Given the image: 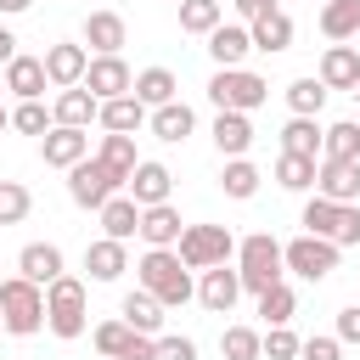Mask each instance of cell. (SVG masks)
<instances>
[{
    "mask_svg": "<svg viewBox=\"0 0 360 360\" xmlns=\"http://www.w3.org/2000/svg\"><path fill=\"white\" fill-rule=\"evenodd\" d=\"M96 96L84 90V84H73V90H56V107H51V124H68V129H90L96 124Z\"/></svg>",
    "mask_w": 360,
    "mask_h": 360,
    "instance_id": "cell-25",
    "label": "cell"
},
{
    "mask_svg": "<svg viewBox=\"0 0 360 360\" xmlns=\"http://www.w3.org/2000/svg\"><path fill=\"white\" fill-rule=\"evenodd\" d=\"M321 34L326 39H354L360 34V0H326L321 6Z\"/></svg>",
    "mask_w": 360,
    "mask_h": 360,
    "instance_id": "cell-32",
    "label": "cell"
},
{
    "mask_svg": "<svg viewBox=\"0 0 360 360\" xmlns=\"http://www.w3.org/2000/svg\"><path fill=\"white\" fill-rule=\"evenodd\" d=\"M174 6H180V0H174Z\"/></svg>",
    "mask_w": 360,
    "mask_h": 360,
    "instance_id": "cell-55",
    "label": "cell"
},
{
    "mask_svg": "<svg viewBox=\"0 0 360 360\" xmlns=\"http://www.w3.org/2000/svg\"><path fill=\"white\" fill-rule=\"evenodd\" d=\"M281 152H298V158H321V124L315 118H287V129H281Z\"/></svg>",
    "mask_w": 360,
    "mask_h": 360,
    "instance_id": "cell-34",
    "label": "cell"
},
{
    "mask_svg": "<svg viewBox=\"0 0 360 360\" xmlns=\"http://www.w3.org/2000/svg\"><path fill=\"white\" fill-rule=\"evenodd\" d=\"M17 276H28V281L51 287V281L62 276V248H56V242H28V248L17 253Z\"/></svg>",
    "mask_w": 360,
    "mask_h": 360,
    "instance_id": "cell-26",
    "label": "cell"
},
{
    "mask_svg": "<svg viewBox=\"0 0 360 360\" xmlns=\"http://www.w3.org/2000/svg\"><path fill=\"white\" fill-rule=\"evenodd\" d=\"M231 6H236V17H242V22H253V17H264L276 0H231Z\"/></svg>",
    "mask_w": 360,
    "mask_h": 360,
    "instance_id": "cell-49",
    "label": "cell"
},
{
    "mask_svg": "<svg viewBox=\"0 0 360 360\" xmlns=\"http://www.w3.org/2000/svg\"><path fill=\"white\" fill-rule=\"evenodd\" d=\"M124 39H129V28H124L118 11H90V17H84V45H90L96 56H118Z\"/></svg>",
    "mask_w": 360,
    "mask_h": 360,
    "instance_id": "cell-23",
    "label": "cell"
},
{
    "mask_svg": "<svg viewBox=\"0 0 360 360\" xmlns=\"http://www.w3.org/2000/svg\"><path fill=\"white\" fill-rule=\"evenodd\" d=\"M326 96H332V90H326V84H321L315 73H304V79H292V84H287V107H292L298 118H321Z\"/></svg>",
    "mask_w": 360,
    "mask_h": 360,
    "instance_id": "cell-33",
    "label": "cell"
},
{
    "mask_svg": "<svg viewBox=\"0 0 360 360\" xmlns=\"http://www.w3.org/2000/svg\"><path fill=\"white\" fill-rule=\"evenodd\" d=\"M236 298H242V276H236L231 264H208L202 281H197V304H202L208 315H231Z\"/></svg>",
    "mask_w": 360,
    "mask_h": 360,
    "instance_id": "cell-11",
    "label": "cell"
},
{
    "mask_svg": "<svg viewBox=\"0 0 360 360\" xmlns=\"http://www.w3.org/2000/svg\"><path fill=\"white\" fill-rule=\"evenodd\" d=\"M45 326H51L62 343L84 338L90 315H84V281H79V276H68V270H62V276L45 287Z\"/></svg>",
    "mask_w": 360,
    "mask_h": 360,
    "instance_id": "cell-4",
    "label": "cell"
},
{
    "mask_svg": "<svg viewBox=\"0 0 360 360\" xmlns=\"http://www.w3.org/2000/svg\"><path fill=\"white\" fill-rule=\"evenodd\" d=\"M349 96H354V107H360V84H354V90H349Z\"/></svg>",
    "mask_w": 360,
    "mask_h": 360,
    "instance_id": "cell-53",
    "label": "cell"
},
{
    "mask_svg": "<svg viewBox=\"0 0 360 360\" xmlns=\"http://www.w3.org/2000/svg\"><path fill=\"white\" fill-rule=\"evenodd\" d=\"M158 360H197V343L180 338V332L174 338H158Z\"/></svg>",
    "mask_w": 360,
    "mask_h": 360,
    "instance_id": "cell-47",
    "label": "cell"
},
{
    "mask_svg": "<svg viewBox=\"0 0 360 360\" xmlns=\"http://www.w3.org/2000/svg\"><path fill=\"white\" fill-rule=\"evenodd\" d=\"M118 360H158V338L152 332H129V343L118 349Z\"/></svg>",
    "mask_w": 360,
    "mask_h": 360,
    "instance_id": "cell-46",
    "label": "cell"
},
{
    "mask_svg": "<svg viewBox=\"0 0 360 360\" xmlns=\"http://www.w3.org/2000/svg\"><path fill=\"white\" fill-rule=\"evenodd\" d=\"M219 354L225 360H259V332L253 326H225L219 332Z\"/></svg>",
    "mask_w": 360,
    "mask_h": 360,
    "instance_id": "cell-41",
    "label": "cell"
},
{
    "mask_svg": "<svg viewBox=\"0 0 360 360\" xmlns=\"http://www.w3.org/2000/svg\"><path fill=\"white\" fill-rule=\"evenodd\" d=\"M292 17L281 11V6H270L264 17H253L248 22V39H253V51H270V56H281V51H292Z\"/></svg>",
    "mask_w": 360,
    "mask_h": 360,
    "instance_id": "cell-16",
    "label": "cell"
},
{
    "mask_svg": "<svg viewBox=\"0 0 360 360\" xmlns=\"http://www.w3.org/2000/svg\"><path fill=\"white\" fill-rule=\"evenodd\" d=\"M202 39H208L214 68H242V62H248V51H253L248 22H219V28H214V34H202Z\"/></svg>",
    "mask_w": 360,
    "mask_h": 360,
    "instance_id": "cell-19",
    "label": "cell"
},
{
    "mask_svg": "<svg viewBox=\"0 0 360 360\" xmlns=\"http://www.w3.org/2000/svg\"><path fill=\"white\" fill-rule=\"evenodd\" d=\"M259 360H298V338H292L287 326H270V332L259 338Z\"/></svg>",
    "mask_w": 360,
    "mask_h": 360,
    "instance_id": "cell-44",
    "label": "cell"
},
{
    "mask_svg": "<svg viewBox=\"0 0 360 360\" xmlns=\"http://www.w3.org/2000/svg\"><path fill=\"white\" fill-rule=\"evenodd\" d=\"M0 332H6V321H0Z\"/></svg>",
    "mask_w": 360,
    "mask_h": 360,
    "instance_id": "cell-54",
    "label": "cell"
},
{
    "mask_svg": "<svg viewBox=\"0 0 360 360\" xmlns=\"http://www.w3.org/2000/svg\"><path fill=\"white\" fill-rule=\"evenodd\" d=\"M225 22V6L219 0H180V28L186 34H214Z\"/></svg>",
    "mask_w": 360,
    "mask_h": 360,
    "instance_id": "cell-39",
    "label": "cell"
},
{
    "mask_svg": "<svg viewBox=\"0 0 360 360\" xmlns=\"http://www.w3.org/2000/svg\"><path fill=\"white\" fill-rule=\"evenodd\" d=\"M101 360H107V354H101Z\"/></svg>",
    "mask_w": 360,
    "mask_h": 360,
    "instance_id": "cell-56",
    "label": "cell"
},
{
    "mask_svg": "<svg viewBox=\"0 0 360 360\" xmlns=\"http://www.w3.org/2000/svg\"><path fill=\"white\" fill-rule=\"evenodd\" d=\"M135 287H146L163 309H180V304L197 298V281H191V270L180 264L174 248H146V253L135 259Z\"/></svg>",
    "mask_w": 360,
    "mask_h": 360,
    "instance_id": "cell-1",
    "label": "cell"
},
{
    "mask_svg": "<svg viewBox=\"0 0 360 360\" xmlns=\"http://www.w3.org/2000/svg\"><path fill=\"white\" fill-rule=\"evenodd\" d=\"M11 129H17V135H45V129H51V112H45L39 101H17V107H11Z\"/></svg>",
    "mask_w": 360,
    "mask_h": 360,
    "instance_id": "cell-43",
    "label": "cell"
},
{
    "mask_svg": "<svg viewBox=\"0 0 360 360\" xmlns=\"http://www.w3.org/2000/svg\"><path fill=\"white\" fill-rule=\"evenodd\" d=\"M315 79H321L326 90H354V84H360V51H354V45H326Z\"/></svg>",
    "mask_w": 360,
    "mask_h": 360,
    "instance_id": "cell-18",
    "label": "cell"
},
{
    "mask_svg": "<svg viewBox=\"0 0 360 360\" xmlns=\"http://www.w3.org/2000/svg\"><path fill=\"white\" fill-rule=\"evenodd\" d=\"M96 158H101V163H107V169H112L118 180H129V169L141 163V158H135V135H112V129L101 135V146H96Z\"/></svg>",
    "mask_w": 360,
    "mask_h": 360,
    "instance_id": "cell-35",
    "label": "cell"
},
{
    "mask_svg": "<svg viewBox=\"0 0 360 360\" xmlns=\"http://www.w3.org/2000/svg\"><path fill=\"white\" fill-rule=\"evenodd\" d=\"M39 62H45V79H51L56 90H73V84L84 79V68H90V51L73 45V39H62V45H51Z\"/></svg>",
    "mask_w": 360,
    "mask_h": 360,
    "instance_id": "cell-14",
    "label": "cell"
},
{
    "mask_svg": "<svg viewBox=\"0 0 360 360\" xmlns=\"http://www.w3.org/2000/svg\"><path fill=\"white\" fill-rule=\"evenodd\" d=\"M28 6H34V0H0V17H22Z\"/></svg>",
    "mask_w": 360,
    "mask_h": 360,
    "instance_id": "cell-51",
    "label": "cell"
},
{
    "mask_svg": "<svg viewBox=\"0 0 360 360\" xmlns=\"http://www.w3.org/2000/svg\"><path fill=\"white\" fill-rule=\"evenodd\" d=\"M180 231H186V219H180L174 202H152V208H141V231H135V236H141L146 248H174Z\"/></svg>",
    "mask_w": 360,
    "mask_h": 360,
    "instance_id": "cell-17",
    "label": "cell"
},
{
    "mask_svg": "<svg viewBox=\"0 0 360 360\" xmlns=\"http://www.w3.org/2000/svg\"><path fill=\"white\" fill-rule=\"evenodd\" d=\"M315 191L332 197V202H360V163L321 158V163H315Z\"/></svg>",
    "mask_w": 360,
    "mask_h": 360,
    "instance_id": "cell-13",
    "label": "cell"
},
{
    "mask_svg": "<svg viewBox=\"0 0 360 360\" xmlns=\"http://www.w3.org/2000/svg\"><path fill=\"white\" fill-rule=\"evenodd\" d=\"M129 332H135V326H129V321L118 315V321H101V326L90 332V343H96V354H107V360H118V349L129 343Z\"/></svg>",
    "mask_w": 360,
    "mask_h": 360,
    "instance_id": "cell-42",
    "label": "cell"
},
{
    "mask_svg": "<svg viewBox=\"0 0 360 360\" xmlns=\"http://www.w3.org/2000/svg\"><path fill=\"white\" fill-rule=\"evenodd\" d=\"M304 231L309 236H326L338 248H360V202H332V197H309L304 202Z\"/></svg>",
    "mask_w": 360,
    "mask_h": 360,
    "instance_id": "cell-5",
    "label": "cell"
},
{
    "mask_svg": "<svg viewBox=\"0 0 360 360\" xmlns=\"http://www.w3.org/2000/svg\"><path fill=\"white\" fill-rule=\"evenodd\" d=\"M45 84H51V79H45V62H39V56H22V51H17V56L6 62V90H11L17 101H39Z\"/></svg>",
    "mask_w": 360,
    "mask_h": 360,
    "instance_id": "cell-24",
    "label": "cell"
},
{
    "mask_svg": "<svg viewBox=\"0 0 360 360\" xmlns=\"http://www.w3.org/2000/svg\"><path fill=\"white\" fill-rule=\"evenodd\" d=\"M118 315H124V321H129L135 332H152V338L163 332V304H158V298H152L146 287H135V292H124V304H118Z\"/></svg>",
    "mask_w": 360,
    "mask_h": 360,
    "instance_id": "cell-30",
    "label": "cell"
},
{
    "mask_svg": "<svg viewBox=\"0 0 360 360\" xmlns=\"http://www.w3.org/2000/svg\"><path fill=\"white\" fill-rule=\"evenodd\" d=\"M338 343H360V304H349V309H338V332H332Z\"/></svg>",
    "mask_w": 360,
    "mask_h": 360,
    "instance_id": "cell-48",
    "label": "cell"
},
{
    "mask_svg": "<svg viewBox=\"0 0 360 360\" xmlns=\"http://www.w3.org/2000/svg\"><path fill=\"white\" fill-rule=\"evenodd\" d=\"M96 124H101V129H112V135H135V129L146 124V107H141L135 96H112V101H101V107H96Z\"/></svg>",
    "mask_w": 360,
    "mask_h": 360,
    "instance_id": "cell-29",
    "label": "cell"
},
{
    "mask_svg": "<svg viewBox=\"0 0 360 360\" xmlns=\"http://www.w3.org/2000/svg\"><path fill=\"white\" fill-rule=\"evenodd\" d=\"M96 101H112V96H129V84H135V73H129V62L124 56H90V68H84V79H79Z\"/></svg>",
    "mask_w": 360,
    "mask_h": 360,
    "instance_id": "cell-10",
    "label": "cell"
},
{
    "mask_svg": "<svg viewBox=\"0 0 360 360\" xmlns=\"http://www.w3.org/2000/svg\"><path fill=\"white\" fill-rule=\"evenodd\" d=\"M338 338H298V360H338Z\"/></svg>",
    "mask_w": 360,
    "mask_h": 360,
    "instance_id": "cell-45",
    "label": "cell"
},
{
    "mask_svg": "<svg viewBox=\"0 0 360 360\" xmlns=\"http://www.w3.org/2000/svg\"><path fill=\"white\" fill-rule=\"evenodd\" d=\"M112 191H124V180H118L101 158H79V163L68 169V197H73L79 208H101Z\"/></svg>",
    "mask_w": 360,
    "mask_h": 360,
    "instance_id": "cell-9",
    "label": "cell"
},
{
    "mask_svg": "<svg viewBox=\"0 0 360 360\" xmlns=\"http://www.w3.org/2000/svg\"><path fill=\"white\" fill-rule=\"evenodd\" d=\"M281 242L270 236V231H253V236H242L236 242V276H242V292H264V287H276L281 281Z\"/></svg>",
    "mask_w": 360,
    "mask_h": 360,
    "instance_id": "cell-2",
    "label": "cell"
},
{
    "mask_svg": "<svg viewBox=\"0 0 360 360\" xmlns=\"http://www.w3.org/2000/svg\"><path fill=\"white\" fill-rule=\"evenodd\" d=\"M11 56H17V34H11V28H6V22H0V68H6V62H11Z\"/></svg>",
    "mask_w": 360,
    "mask_h": 360,
    "instance_id": "cell-50",
    "label": "cell"
},
{
    "mask_svg": "<svg viewBox=\"0 0 360 360\" xmlns=\"http://www.w3.org/2000/svg\"><path fill=\"white\" fill-rule=\"evenodd\" d=\"M96 214H101V236H112V242H129V236L141 231V202H135L129 191H112Z\"/></svg>",
    "mask_w": 360,
    "mask_h": 360,
    "instance_id": "cell-21",
    "label": "cell"
},
{
    "mask_svg": "<svg viewBox=\"0 0 360 360\" xmlns=\"http://www.w3.org/2000/svg\"><path fill=\"white\" fill-rule=\"evenodd\" d=\"M174 90H180V79L169 73V68H141L135 73V84H129V96L152 112V107H163V101H174Z\"/></svg>",
    "mask_w": 360,
    "mask_h": 360,
    "instance_id": "cell-28",
    "label": "cell"
},
{
    "mask_svg": "<svg viewBox=\"0 0 360 360\" xmlns=\"http://www.w3.org/2000/svg\"><path fill=\"white\" fill-rule=\"evenodd\" d=\"M28 208H34L28 186H22V180H0V225H22Z\"/></svg>",
    "mask_w": 360,
    "mask_h": 360,
    "instance_id": "cell-40",
    "label": "cell"
},
{
    "mask_svg": "<svg viewBox=\"0 0 360 360\" xmlns=\"http://www.w3.org/2000/svg\"><path fill=\"white\" fill-rule=\"evenodd\" d=\"M214 146H219V158H248V146H253L248 112H214Z\"/></svg>",
    "mask_w": 360,
    "mask_h": 360,
    "instance_id": "cell-27",
    "label": "cell"
},
{
    "mask_svg": "<svg viewBox=\"0 0 360 360\" xmlns=\"http://www.w3.org/2000/svg\"><path fill=\"white\" fill-rule=\"evenodd\" d=\"M208 101H214V112H253V107L270 101V84L259 73H248V68H214Z\"/></svg>",
    "mask_w": 360,
    "mask_h": 360,
    "instance_id": "cell-6",
    "label": "cell"
},
{
    "mask_svg": "<svg viewBox=\"0 0 360 360\" xmlns=\"http://www.w3.org/2000/svg\"><path fill=\"white\" fill-rule=\"evenodd\" d=\"M174 253H180V264H186V270L231 264V253H236V236H231L225 225H186V231H180V242H174Z\"/></svg>",
    "mask_w": 360,
    "mask_h": 360,
    "instance_id": "cell-7",
    "label": "cell"
},
{
    "mask_svg": "<svg viewBox=\"0 0 360 360\" xmlns=\"http://www.w3.org/2000/svg\"><path fill=\"white\" fill-rule=\"evenodd\" d=\"M259 315H264L270 326H287V321L298 315V292H292L287 281H276V287H264V292H259Z\"/></svg>",
    "mask_w": 360,
    "mask_h": 360,
    "instance_id": "cell-38",
    "label": "cell"
},
{
    "mask_svg": "<svg viewBox=\"0 0 360 360\" xmlns=\"http://www.w3.org/2000/svg\"><path fill=\"white\" fill-rule=\"evenodd\" d=\"M0 321L11 338H34L45 326V287L28 276H6L0 281Z\"/></svg>",
    "mask_w": 360,
    "mask_h": 360,
    "instance_id": "cell-3",
    "label": "cell"
},
{
    "mask_svg": "<svg viewBox=\"0 0 360 360\" xmlns=\"http://www.w3.org/2000/svg\"><path fill=\"white\" fill-rule=\"evenodd\" d=\"M124 191L141 202V208H152V202H169V191H174V174L163 169V163H152V158H141L135 169H129V180H124Z\"/></svg>",
    "mask_w": 360,
    "mask_h": 360,
    "instance_id": "cell-15",
    "label": "cell"
},
{
    "mask_svg": "<svg viewBox=\"0 0 360 360\" xmlns=\"http://www.w3.org/2000/svg\"><path fill=\"white\" fill-rule=\"evenodd\" d=\"M39 158L51 169H73L79 158H90V129H68V124H51L39 135Z\"/></svg>",
    "mask_w": 360,
    "mask_h": 360,
    "instance_id": "cell-12",
    "label": "cell"
},
{
    "mask_svg": "<svg viewBox=\"0 0 360 360\" xmlns=\"http://www.w3.org/2000/svg\"><path fill=\"white\" fill-rule=\"evenodd\" d=\"M259 169L248 163V158H225V169H219V186H225V197H236V202H248L253 191H259Z\"/></svg>",
    "mask_w": 360,
    "mask_h": 360,
    "instance_id": "cell-37",
    "label": "cell"
},
{
    "mask_svg": "<svg viewBox=\"0 0 360 360\" xmlns=\"http://www.w3.org/2000/svg\"><path fill=\"white\" fill-rule=\"evenodd\" d=\"M321 158L360 163V124H354V118H343V124H326V129H321Z\"/></svg>",
    "mask_w": 360,
    "mask_h": 360,
    "instance_id": "cell-31",
    "label": "cell"
},
{
    "mask_svg": "<svg viewBox=\"0 0 360 360\" xmlns=\"http://www.w3.org/2000/svg\"><path fill=\"white\" fill-rule=\"evenodd\" d=\"M281 264L292 270V276H304V281H326L332 270H338V242H326V236H292L287 248H281Z\"/></svg>",
    "mask_w": 360,
    "mask_h": 360,
    "instance_id": "cell-8",
    "label": "cell"
},
{
    "mask_svg": "<svg viewBox=\"0 0 360 360\" xmlns=\"http://www.w3.org/2000/svg\"><path fill=\"white\" fill-rule=\"evenodd\" d=\"M354 51H360V45H354Z\"/></svg>",
    "mask_w": 360,
    "mask_h": 360,
    "instance_id": "cell-57",
    "label": "cell"
},
{
    "mask_svg": "<svg viewBox=\"0 0 360 360\" xmlns=\"http://www.w3.org/2000/svg\"><path fill=\"white\" fill-rule=\"evenodd\" d=\"M6 129H11V112H6V101H0V135H6Z\"/></svg>",
    "mask_w": 360,
    "mask_h": 360,
    "instance_id": "cell-52",
    "label": "cell"
},
{
    "mask_svg": "<svg viewBox=\"0 0 360 360\" xmlns=\"http://www.w3.org/2000/svg\"><path fill=\"white\" fill-rule=\"evenodd\" d=\"M84 270H90V281H118V276L129 270V242L96 236V242L84 248Z\"/></svg>",
    "mask_w": 360,
    "mask_h": 360,
    "instance_id": "cell-22",
    "label": "cell"
},
{
    "mask_svg": "<svg viewBox=\"0 0 360 360\" xmlns=\"http://www.w3.org/2000/svg\"><path fill=\"white\" fill-rule=\"evenodd\" d=\"M315 163H321V158L281 152V158H276V186H281V191H309V186H315Z\"/></svg>",
    "mask_w": 360,
    "mask_h": 360,
    "instance_id": "cell-36",
    "label": "cell"
},
{
    "mask_svg": "<svg viewBox=\"0 0 360 360\" xmlns=\"http://www.w3.org/2000/svg\"><path fill=\"white\" fill-rule=\"evenodd\" d=\"M146 129H152L158 141L180 146V141H186V135L197 129V112H191V107H186V101L174 96V101H163V107H152V112H146Z\"/></svg>",
    "mask_w": 360,
    "mask_h": 360,
    "instance_id": "cell-20",
    "label": "cell"
}]
</instances>
